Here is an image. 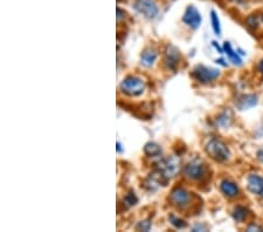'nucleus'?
<instances>
[{
  "mask_svg": "<svg viewBox=\"0 0 263 232\" xmlns=\"http://www.w3.org/2000/svg\"><path fill=\"white\" fill-rule=\"evenodd\" d=\"M157 171L166 180L175 177L179 171V160L176 156H170L157 163Z\"/></svg>",
  "mask_w": 263,
  "mask_h": 232,
  "instance_id": "obj_5",
  "label": "nucleus"
},
{
  "mask_svg": "<svg viewBox=\"0 0 263 232\" xmlns=\"http://www.w3.org/2000/svg\"><path fill=\"white\" fill-rule=\"evenodd\" d=\"M220 190H221V193L228 198H235L240 195L239 187L236 185V183H234L233 180H229V179L222 180V182L220 183Z\"/></svg>",
  "mask_w": 263,
  "mask_h": 232,
  "instance_id": "obj_11",
  "label": "nucleus"
},
{
  "mask_svg": "<svg viewBox=\"0 0 263 232\" xmlns=\"http://www.w3.org/2000/svg\"><path fill=\"white\" fill-rule=\"evenodd\" d=\"M144 153L150 157H159L162 156V148L153 142H149L144 147Z\"/></svg>",
  "mask_w": 263,
  "mask_h": 232,
  "instance_id": "obj_15",
  "label": "nucleus"
},
{
  "mask_svg": "<svg viewBox=\"0 0 263 232\" xmlns=\"http://www.w3.org/2000/svg\"><path fill=\"white\" fill-rule=\"evenodd\" d=\"M133 7L137 12L147 19H154L159 13V7L155 0H135Z\"/></svg>",
  "mask_w": 263,
  "mask_h": 232,
  "instance_id": "obj_6",
  "label": "nucleus"
},
{
  "mask_svg": "<svg viewBox=\"0 0 263 232\" xmlns=\"http://www.w3.org/2000/svg\"><path fill=\"white\" fill-rule=\"evenodd\" d=\"M211 23H212V28L214 33H216L217 35H220L221 34V26H220V19L219 17H218V13L216 11H212L211 12Z\"/></svg>",
  "mask_w": 263,
  "mask_h": 232,
  "instance_id": "obj_17",
  "label": "nucleus"
},
{
  "mask_svg": "<svg viewBox=\"0 0 263 232\" xmlns=\"http://www.w3.org/2000/svg\"><path fill=\"white\" fill-rule=\"evenodd\" d=\"M158 58V52L155 51L152 47H149L145 51H143L142 55H140V64L145 67H151L154 65L155 60Z\"/></svg>",
  "mask_w": 263,
  "mask_h": 232,
  "instance_id": "obj_12",
  "label": "nucleus"
},
{
  "mask_svg": "<svg viewBox=\"0 0 263 232\" xmlns=\"http://www.w3.org/2000/svg\"><path fill=\"white\" fill-rule=\"evenodd\" d=\"M180 62V53L175 46L169 45L165 50L164 65L170 71H176Z\"/></svg>",
  "mask_w": 263,
  "mask_h": 232,
  "instance_id": "obj_9",
  "label": "nucleus"
},
{
  "mask_svg": "<svg viewBox=\"0 0 263 232\" xmlns=\"http://www.w3.org/2000/svg\"><path fill=\"white\" fill-rule=\"evenodd\" d=\"M192 76H193V79L195 81H198L199 83L207 84L216 81L218 77L220 76V71L217 68L199 65V66H195L193 71H192Z\"/></svg>",
  "mask_w": 263,
  "mask_h": 232,
  "instance_id": "obj_4",
  "label": "nucleus"
},
{
  "mask_svg": "<svg viewBox=\"0 0 263 232\" xmlns=\"http://www.w3.org/2000/svg\"><path fill=\"white\" fill-rule=\"evenodd\" d=\"M121 90L129 97H140L145 91V82L138 76L129 75L120 84Z\"/></svg>",
  "mask_w": 263,
  "mask_h": 232,
  "instance_id": "obj_2",
  "label": "nucleus"
},
{
  "mask_svg": "<svg viewBox=\"0 0 263 232\" xmlns=\"http://www.w3.org/2000/svg\"><path fill=\"white\" fill-rule=\"evenodd\" d=\"M205 152L212 160L217 162H227L231 157V150L228 146L221 140L217 137H211L205 145Z\"/></svg>",
  "mask_w": 263,
  "mask_h": 232,
  "instance_id": "obj_1",
  "label": "nucleus"
},
{
  "mask_svg": "<svg viewBox=\"0 0 263 232\" xmlns=\"http://www.w3.org/2000/svg\"><path fill=\"white\" fill-rule=\"evenodd\" d=\"M232 216H233V218H234V220H236V222L241 223L247 218L248 210L242 205H238V206H235L234 210H233Z\"/></svg>",
  "mask_w": 263,
  "mask_h": 232,
  "instance_id": "obj_16",
  "label": "nucleus"
},
{
  "mask_svg": "<svg viewBox=\"0 0 263 232\" xmlns=\"http://www.w3.org/2000/svg\"><path fill=\"white\" fill-rule=\"evenodd\" d=\"M257 160L263 164V150H260V152L257 153Z\"/></svg>",
  "mask_w": 263,
  "mask_h": 232,
  "instance_id": "obj_27",
  "label": "nucleus"
},
{
  "mask_svg": "<svg viewBox=\"0 0 263 232\" xmlns=\"http://www.w3.org/2000/svg\"><path fill=\"white\" fill-rule=\"evenodd\" d=\"M122 18H125V12H124V11H122L120 7H118V9H117V21H118V23H120Z\"/></svg>",
  "mask_w": 263,
  "mask_h": 232,
  "instance_id": "obj_23",
  "label": "nucleus"
},
{
  "mask_svg": "<svg viewBox=\"0 0 263 232\" xmlns=\"http://www.w3.org/2000/svg\"><path fill=\"white\" fill-rule=\"evenodd\" d=\"M260 23H261L260 17H256V16H255V14H251V16H249L246 19L247 26L249 28H251V29L258 28V26H260Z\"/></svg>",
  "mask_w": 263,
  "mask_h": 232,
  "instance_id": "obj_20",
  "label": "nucleus"
},
{
  "mask_svg": "<svg viewBox=\"0 0 263 232\" xmlns=\"http://www.w3.org/2000/svg\"><path fill=\"white\" fill-rule=\"evenodd\" d=\"M169 219H170V222H171L172 225L177 227V229H184V227L187 226V223L185 222L184 219H181V218H179V217H177L175 215H170Z\"/></svg>",
  "mask_w": 263,
  "mask_h": 232,
  "instance_id": "obj_19",
  "label": "nucleus"
},
{
  "mask_svg": "<svg viewBox=\"0 0 263 232\" xmlns=\"http://www.w3.org/2000/svg\"><path fill=\"white\" fill-rule=\"evenodd\" d=\"M116 149H117V153H122V146H121V143H120V142H117V147H116Z\"/></svg>",
  "mask_w": 263,
  "mask_h": 232,
  "instance_id": "obj_30",
  "label": "nucleus"
},
{
  "mask_svg": "<svg viewBox=\"0 0 263 232\" xmlns=\"http://www.w3.org/2000/svg\"><path fill=\"white\" fill-rule=\"evenodd\" d=\"M184 175L188 179L200 182L207 177V168L202 161L193 160L185 165Z\"/></svg>",
  "mask_w": 263,
  "mask_h": 232,
  "instance_id": "obj_3",
  "label": "nucleus"
},
{
  "mask_svg": "<svg viewBox=\"0 0 263 232\" xmlns=\"http://www.w3.org/2000/svg\"><path fill=\"white\" fill-rule=\"evenodd\" d=\"M192 195L181 187H176L170 194V202L178 209H185L191 204Z\"/></svg>",
  "mask_w": 263,
  "mask_h": 232,
  "instance_id": "obj_7",
  "label": "nucleus"
},
{
  "mask_svg": "<svg viewBox=\"0 0 263 232\" xmlns=\"http://www.w3.org/2000/svg\"><path fill=\"white\" fill-rule=\"evenodd\" d=\"M247 189L250 194L263 198V177L257 174H250L247 178Z\"/></svg>",
  "mask_w": 263,
  "mask_h": 232,
  "instance_id": "obj_10",
  "label": "nucleus"
},
{
  "mask_svg": "<svg viewBox=\"0 0 263 232\" xmlns=\"http://www.w3.org/2000/svg\"><path fill=\"white\" fill-rule=\"evenodd\" d=\"M183 21L187 26H190L191 28L198 29L200 27V25H201L202 18L199 11L195 9L193 5H190L187 6L186 11H185L183 16Z\"/></svg>",
  "mask_w": 263,
  "mask_h": 232,
  "instance_id": "obj_8",
  "label": "nucleus"
},
{
  "mask_svg": "<svg viewBox=\"0 0 263 232\" xmlns=\"http://www.w3.org/2000/svg\"><path fill=\"white\" fill-rule=\"evenodd\" d=\"M229 2L235 3V4H242V3H246L247 0H229Z\"/></svg>",
  "mask_w": 263,
  "mask_h": 232,
  "instance_id": "obj_29",
  "label": "nucleus"
},
{
  "mask_svg": "<svg viewBox=\"0 0 263 232\" xmlns=\"http://www.w3.org/2000/svg\"><path fill=\"white\" fill-rule=\"evenodd\" d=\"M151 229V222L150 220H142L137 225V230L139 231H149Z\"/></svg>",
  "mask_w": 263,
  "mask_h": 232,
  "instance_id": "obj_22",
  "label": "nucleus"
},
{
  "mask_svg": "<svg viewBox=\"0 0 263 232\" xmlns=\"http://www.w3.org/2000/svg\"><path fill=\"white\" fill-rule=\"evenodd\" d=\"M212 45H213V47H214V49H216L217 51H219L220 54L224 53V47H222V49H221V47H220L219 45H218L217 41H212Z\"/></svg>",
  "mask_w": 263,
  "mask_h": 232,
  "instance_id": "obj_25",
  "label": "nucleus"
},
{
  "mask_svg": "<svg viewBox=\"0 0 263 232\" xmlns=\"http://www.w3.org/2000/svg\"><path fill=\"white\" fill-rule=\"evenodd\" d=\"M258 71H260L263 74V59L260 61V64H258Z\"/></svg>",
  "mask_w": 263,
  "mask_h": 232,
  "instance_id": "obj_28",
  "label": "nucleus"
},
{
  "mask_svg": "<svg viewBox=\"0 0 263 232\" xmlns=\"http://www.w3.org/2000/svg\"><path fill=\"white\" fill-rule=\"evenodd\" d=\"M247 231H262V227L255 225V224H251L247 227Z\"/></svg>",
  "mask_w": 263,
  "mask_h": 232,
  "instance_id": "obj_24",
  "label": "nucleus"
},
{
  "mask_svg": "<svg viewBox=\"0 0 263 232\" xmlns=\"http://www.w3.org/2000/svg\"><path fill=\"white\" fill-rule=\"evenodd\" d=\"M260 19H261V21L263 23V14H262V16H260Z\"/></svg>",
  "mask_w": 263,
  "mask_h": 232,
  "instance_id": "obj_31",
  "label": "nucleus"
},
{
  "mask_svg": "<svg viewBox=\"0 0 263 232\" xmlns=\"http://www.w3.org/2000/svg\"><path fill=\"white\" fill-rule=\"evenodd\" d=\"M257 105V97L254 94H248V95H242L236 102V106L240 110H246L249 108H253L254 106Z\"/></svg>",
  "mask_w": 263,
  "mask_h": 232,
  "instance_id": "obj_13",
  "label": "nucleus"
},
{
  "mask_svg": "<svg viewBox=\"0 0 263 232\" xmlns=\"http://www.w3.org/2000/svg\"><path fill=\"white\" fill-rule=\"evenodd\" d=\"M224 53L227 54L229 61H231L233 65H235V66H241L242 65L241 57H240V55L236 53L234 50H233V47L231 46V43H229L228 41H226L224 43Z\"/></svg>",
  "mask_w": 263,
  "mask_h": 232,
  "instance_id": "obj_14",
  "label": "nucleus"
},
{
  "mask_svg": "<svg viewBox=\"0 0 263 232\" xmlns=\"http://www.w3.org/2000/svg\"><path fill=\"white\" fill-rule=\"evenodd\" d=\"M217 64H219V65H221V66H224V67H227L228 66V64L227 62H226V60L225 59H222V58H220V59H218V60L216 61Z\"/></svg>",
  "mask_w": 263,
  "mask_h": 232,
  "instance_id": "obj_26",
  "label": "nucleus"
},
{
  "mask_svg": "<svg viewBox=\"0 0 263 232\" xmlns=\"http://www.w3.org/2000/svg\"><path fill=\"white\" fill-rule=\"evenodd\" d=\"M137 202H138V198H137L136 194L132 193V191L125 195V197L123 198V204L125 206H128V208H131V206L136 205Z\"/></svg>",
  "mask_w": 263,
  "mask_h": 232,
  "instance_id": "obj_18",
  "label": "nucleus"
},
{
  "mask_svg": "<svg viewBox=\"0 0 263 232\" xmlns=\"http://www.w3.org/2000/svg\"><path fill=\"white\" fill-rule=\"evenodd\" d=\"M219 124L222 127H228L229 123L232 121V115H228V113H224L222 115L219 117Z\"/></svg>",
  "mask_w": 263,
  "mask_h": 232,
  "instance_id": "obj_21",
  "label": "nucleus"
}]
</instances>
